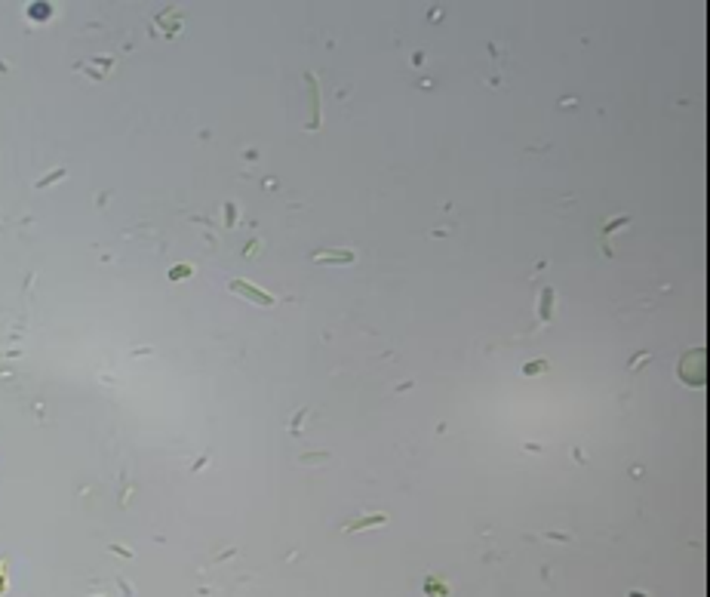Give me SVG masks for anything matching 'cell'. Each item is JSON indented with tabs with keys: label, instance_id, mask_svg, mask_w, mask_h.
<instances>
[{
	"label": "cell",
	"instance_id": "1",
	"mask_svg": "<svg viewBox=\"0 0 710 597\" xmlns=\"http://www.w3.org/2000/svg\"><path fill=\"white\" fill-rule=\"evenodd\" d=\"M234 290H240V293H246L249 298H256V302H265V305H271V302H274V298H271V296H265V293H258V290H252V286H246V284H243V281H237V284H234Z\"/></svg>",
	"mask_w": 710,
	"mask_h": 597
}]
</instances>
